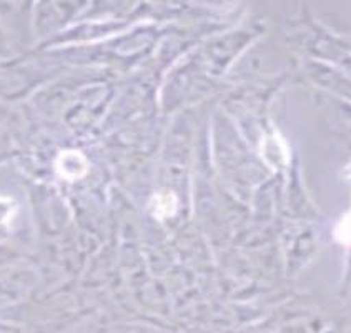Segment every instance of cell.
Wrapping results in <instances>:
<instances>
[{"mask_svg":"<svg viewBox=\"0 0 351 333\" xmlns=\"http://www.w3.org/2000/svg\"><path fill=\"white\" fill-rule=\"evenodd\" d=\"M56 172L60 179L75 182V180L84 179L87 175L88 162L79 150L60 152L56 160Z\"/></svg>","mask_w":351,"mask_h":333,"instance_id":"cell-1","label":"cell"},{"mask_svg":"<svg viewBox=\"0 0 351 333\" xmlns=\"http://www.w3.org/2000/svg\"><path fill=\"white\" fill-rule=\"evenodd\" d=\"M261 154H263V159L267 160L268 165L278 168L283 167L285 163L288 162V154L285 150V145L278 137H267L261 143Z\"/></svg>","mask_w":351,"mask_h":333,"instance_id":"cell-2","label":"cell"},{"mask_svg":"<svg viewBox=\"0 0 351 333\" xmlns=\"http://www.w3.org/2000/svg\"><path fill=\"white\" fill-rule=\"evenodd\" d=\"M177 205V197H175L171 192H162V194L155 195V197L152 198L150 209L155 218L163 220V218H169L171 215H175Z\"/></svg>","mask_w":351,"mask_h":333,"instance_id":"cell-3","label":"cell"},{"mask_svg":"<svg viewBox=\"0 0 351 333\" xmlns=\"http://www.w3.org/2000/svg\"><path fill=\"white\" fill-rule=\"evenodd\" d=\"M335 237L340 244L351 245V211L338 222L337 229H335Z\"/></svg>","mask_w":351,"mask_h":333,"instance_id":"cell-4","label":"cell"}]
</instances>
